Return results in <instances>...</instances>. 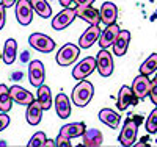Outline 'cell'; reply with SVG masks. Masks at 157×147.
Instances as JSON below:
<instances>
[{
	"label": "cell",
	"mask_w": 157,
	"mask_h": 147,
	"mask_svg": "<svg viewBox=\"0 0 157 147\" xmlns=\"http://www.w3.org/2000/svg\"><path fill=\"white\" fill-rule=\"evenodd\" d=\"M141 122V116H134L130 114L123 125V130L118 136V141H120L121 145L124 147H130L135 144V138H137V133H138V125Z\"/></svg>",
	"instance_id": "6da1fadb"
},
{
	"label": "cell",
	"mask_w": 157,
	"mask_h": 147,
	"mask_svg": "<svg viewBox=\"0 0 157 147\" xmlns=\"http://www.w3.org/2000/svg\"><path fill=\"white\" fill-rule=\"evenodd\" d=\"M93 96H94V86L88 80H80L77 86L72 89V103L83 108L91 102Z\"/></svg>",
	"instance_id": "7a4b0ae2"
},
{
	"label": "cell",
	"mask_w": 157,
	"mask_h": 147,
	"mask_svg": "<svg viewBox=\"0 0 157 147\" xmlns=\"http://www.w3.org/2000/svg\"><path fill=\"white\" fill-rule=\"evenodd\" d=\"M78 55H80V47L72 42H68L57 52L55 60L60 66H71L72 63L77 61Z\"/></svg>",
	"instance_id": "3957f363"
},
{
	"label": "cell",
	"mask_w": 157,
	"mask_h": 147,
	"mask_svg": "<svg viewBox=\"0 0 157 147\" xmlns=\"http://www.w3.org/2000/svg\"><path fill=\"white\" fill-rule=\"evenodd\" d=\"M29 44L35 50L41 52V53H50L55 50V42L50 36L44 33H32L29 38Z\"/></svg>",
	"instance_id": "277c9868"
},
{
	"label": "cell",
	"mask_w": 157,
	"mask_h": 147,
	"mask_svg": "<svg viewBox=\"0 0 157 147\" xmlns=\"http://www.w3.org/2000/svg\"><path fill=\"white\" fill-rule=\"evenodd\" d=\"M77 17V11H75V6H68L64 8L63 11H60L58 14L52 19V28L54 30H64L66 27H69L74 19Z\"/></svg>",
	"instance_id": "5b68a950"
},
{
	"label": "cell",
	"mask_w": 157,
	"mask_h": 147,
	"mask_svg": "<svg viewBox=\"0 0 157 147\" xmlns=\"http://www.w3.org/2000/svg\"><path fill=\"white\" fill-rule=\"evenodd\" d=\"M96 68H98L96 58H94V57H86L85 60H82V61L72 69V77L80 82V80H85L86 77H90L91 74L94 72Z\"/></svg>",
	"instance_id": "8992f818"
},
{
	"label": "cell",
	"mask_w": 157,
	"mask_h": 147,
	"mask_svg": "<svg viewBox=\"0 0 157 147\" xmlns=\"http://www.w3.org/2000/svg\"><path fill=\"white\" fill-rule=\"evenodd\" d=\"M16 19L21 25L27 27L33 20V6L30 3V0H17L16 2Z\"/></svg>",
	"instance_id": "52a82bcc"
},
{
	"label": "cell",
	"mask_w": 157,
	"mask_h": 147,
	"mask_svg": "<svg viewBox=\"0 0 157 147\" xmlns=\"http://www.w3.org/2000/svg\"><path fill=\"white\" fill-rule=\"evenodd\" d=\"M29 80H30V85L35 86V88H39L41 85H44L46 69H44V64L39 60L30 61V64H29Z\"/></svg>",
	"instance_id": "ba28073f"
},
{
	"label": "cell",
	"mask_w": 157,
	"mask_h": 147,
	"mask_svg": "<svg viewBox=\"0 0 157 147\" xmlns=\"http://www.w3.org/2000/svg\"><path fill=\"white\" fill-rule=\"evenodd\" d=\"M77 17H80L90 25H99L101 24V11L93 5H77Z\"/></svg>",
	"instance_id": "9c48e42d"
},
{
	"label": "cell",
	"mask_w": 157,
	"mask_h": 147,
	"mask_svg": "<svg viewBox=\"0 0 157 147\" xmlns=\"http://www.w3.org/2000/svg\"><path fill=\"white\" fill-rule=\"evenodd\" d=\"M120 31H121V28L116 22L110 24V25H105V28L101 31V36L98 39V44L101 46V49H109L110 46H113L118 35H120Z\"/></svg>",
	"instance_id": "30bf717a"
},
{
	"label": "cell",
	"mask_w": 157,
	"mask_h": 147,
	"mask_svg": "<svg viewBox=\"0 0 157 147\" xmlns=\"http://www.w3.org/2000/svg\"><path fill=\"white\" fill-rule=\"evenodd\" d=\"M96 64H98V72L102 77H110L113 74V58L107 49H102L98 53Z\"/></svg>",
	"instance_id": "8fae6325"
},
{
	"label": "cell",
	"mask_w": 157,
	"mask_h": 147,
	"mask_svg": "<svg viewBox=\"0 0 157 147\" xmlns=\"http://www.w3.org/2000/svg\"><path fill=\"white\" fill-rule=\"evenodd\" d=\"M137 103H138V99L134 94L132 86H121L120 92H118V102H116L118 110L124 111L130 105H137Z\"/></svg>",
	"instance_id": "7c38bea8"
},
{
	"label": "cell",
	"mask_w": 157,
	"mask_h": 147,
	"mask_svg": "<svg viewBox=\"0 0 157 147\" xmlns=\"http://www.w3.org/2000/svg\"><path fill=\"white\" fill-rule=\"evenodd\" d=\"M149 88H151V80L148 78V75L140 74L138 77H135L132 83V91L138 100H143L149 96Z\"/></svg>",
	"instance_id": "4fadbf2b"
},
{
	"label": "cell",
	"mask_w": 157,
	"mask_h": 147,
	"mask_svg": "<svg viewBox=\"0 0 157 147\" xmlns=\"http://www.w3.org/2000/svg\"><path fill=\"white\" fill-rule=\"evenodd\" d=\"M101 31L102 30L99 28V25H90L85 30V33L80 36V39H78V47L80 49H90L94 42H98Z\"/></svg>",
	"instance_id": "5bb4252c"
},
{
	"label": "cell",
	"mask_w": 157,
	"mask_h": 147,
	"mask_svg": "<svg viewBox=\"0 0 157 147\" xmlns=\"http://www.w3.org/2000/svg\"><path fill=\"white\" fill-rule=\"evenodd\" d=\"M54 105H55V111H57L60 119H68L71 116V99L66 94L58 92Z\"/></svg>",
	"instance_id": "9a60e30c"
},
{
	"label": "cell",
	"mask_w": 157,
	"mask_h": 147,
	"mask_svg": "<svg viewBox=\"0 0 157 147\" xmlns=\"http://www.w3.org/2000/svg\"><path fill=\"white\" fill-rule=\"evenodd\" d=\"M86 131V127H85V122H72V124H66L60 128V133L58 135L64 136V138H78V136H83Z\"/></svg>",
	"instance_id": "2e32d148"
},
{
	"label": "cell",
	"mask_w": 157,
	"mask_h": 147,
	"mask_svg": "<svg viewBox=\"0 0 157 147\" xmlns=\"http://www.w3.org/2000/svg\"><path fill=\"white\" fill-rule=\"evenodd\" d=\"M10 92H11V97H13V100H14V103H17V105L29 106L35 100L32 92H29L27 89H24L22 86H11Z\"/></svg>",
	"instance_id": "e0dca14e"
},
{
	"label": "cell",
	"mask_w": 157,
	"mask_h": 147,
	"mask_svg": "<svg viewBox=\"0 0 157 147\" xmlns=\"http://www.w3.org/2000/svg\"><path fill=\"white\" fill-rule=\"evenodd\" d=\"M129 42H130V31L129 30H121L120 35H118V38H116L115 44L112 46L113 47V55H116V57L126 55Z\"/></svg>",
	"instance_id": "ac0fdd59"
},
{
	"label": "cell",
	"mask_w": 157,
	"mask_h": 147,
	"mask_svg": "<svg viewBox=\"0 0 157 147\" xmlns=\"http://www.w3.org/2000/svg\"><path fill=\"white\" fill-rule=\"evenodd\" d=\"M98 117H99V121L102 124H105L110 128H118V125H120V122H121V116L118 114L116 111L110 110V108H102L99 111Z\"/></svg>",
	"instance_id": "d6986e66"
},
{
	"label": "cell",
	"mask_w": 157,
	"mask_h": 147,
	"mask_svg": "<svg viewBox=\"0 0 157 147\" xmlns=\"http://www.w3.org/2000/svg\"><path fill=\"white\" fill-rule=\"evenodd\" d=\"M43 106L38 100H33L29 106H27V113H25V117H27V122L30 125H38L41 122V117H43Z\"/></svg>",
	"instance_id": "ffe728a7"
},
{
	"label": "cell",
	"mask_w": 157,
	"mask_h": 147,
	"mask_svg": "<svg viewBox=\"0 0 157 147\" xmlns=\"http://www.w3.org/2000/svg\"><path fill=\"white\" fill-rule=\"evenodd\" d=\"M101 22H104L105 25H110V24H115L116 22V17H118V8L115 3L112 2H105L102 6H101Z\"/></svg>",
	"instance_id": "44dd1931"
},
{
	"label": "cell",
	"mask_w": 157,
	"mask_h": 147,
	"mask_svg": "<svg viewBox=\"0 0 157 147\" xmlns=\"http://www.w3.org/2000/svg\"><path fill=\"white\" fill-rule=\"evenodd\" d=\"M104 142V136L102 133L96 128H91L86 130L85 135H83V145L85 147H99Z\"/></svg>",
	"instance_id": "7402d4cb"
},
{
	"label": "cell",
	"mask_w": 157,
	"mask_h": 147,
	"mask_svg": "<svg viewBox=\"0 0 157 147\" xmlns=\"http://www.w3.org/2000/svg\"><path fill=\"white\" fill-rule=\"evenodd\" d=\"M36 100L41 103L44 111H49L50 110V106H52V92H50V88L47 85H41V86L38 88Z\"/></svg>",
	"instance_id": "603a6c76"
},
{
	"label": "cell",
	"mask_w": 157,
	"mask_h": 147,
	"mask_svg": "<svg viewBox=\"0 0 157 147\" xmlns=\"http://www.w3.org/2000/svg\"><path fill=\"white\" fill-rule=\"evenodd\" d=\"M16 55H17V42H16V39L10 38V39H6L5 47H3V61L10 66L14 63Z\"/></svg>",
	"instance_id": "cb8c5ba5"
},
{
	"label": "cell",
	"mask_w": 157,
	"mask_h": 147,
	"mask_svg": "<svg viewBox=\"0 0 157 147\" xmlns=\"http://www.w3.org/2000/svg\"><path fill=\"white\" fill-rule=\"evenodd\" d=\"M13 97H11V92L10 88L6 85H0V111L2 113H8L13 106Z\"/></svg>",
	"instance_id": "d4e9b609"
},
{
	"label": "cell",
	"mask_w": 157,
	"mask_h": 147,
	"mask_svg": "<svg viewBox=\"0 0 157 147\" xmlns=\"http://www.w3.org/2000/svg\"><path fill=\"white\" fill-rule=\"evenodd\" d=\"M30 3L35 9V13L39 16V17H50L52 16V6L49 5L47 0H30Z\"/></svg>",
	"instance_id": "484cf974"
},
{
	"label": "cell",
	"mask_w": 157,
	"mask_h": 147,
	"mask_svg": "<svg viewBox=\"0 0 157 147\" xmlns=\"http://www.w3.org/2000/svg\"><path fill=\"white\" fill-rule=\"evenodd\" d=\"M155 71H157V53H152V55H149L148 60H145V63L140 66V74L151 75Z\"/></svg>",
	"instance_id": "4316f807"
},
{
	"label": "cell",
	"mask_w": 157,
	"mask_h": 147,
	"mask_svg": "<svg viewBox=\"0 0 157 147\" xmlns=\"http://www.w3.org/2000/svg\"><path fill=\"white\" fill-rule=\"evenodd\" d=\"M145 127H146V131L148 133H155L157 131V106L151 111V114L148 116L146 122H145Z\"/></svg>",
	"instance_id": "83f0119b"
},
{
	"label": "cell",
	"mask_w": 157,
	"mask_h": 147,
	"mask_svg": "<svg viewBox=\"0 0 157 147\" xmlns=\"http://www.w3.org/2000/svg\"><path fill=\"white\" fill-rule=\"evenodd\" d=\"M47 141L46 135H44V131H38L35 133V135L32 136V139L29 141V147H44V142Z\"/></svg>",
	"instance_id": "f1b7e54d"
},
{
	"label": "cell",
	"mask_w": 157,
	"mask_h": 147,
	"mask_svg": "<svg viewBox=\"0 0 157 147\" xmlns=\"http://www.w3.org/2000/svg\"><path fill=\"white\" fill-rule=\"evenodd\" d=\"M149 99L152 100V103L157 106V80L151 82V88H149Z\"/></svg>",
	"instance_id": "f546056e"
},
{
	"label": "cell",
	"mask_w": 157,
	"mask_h": 147,
	"mask_svg": "<svg viewBox=\"0 0 157 147\" xmlns=\"http://www.w3.org/2000/svg\"><path fill=\"white\" fill-rule=\"evenodd\" d=\"M55 142H57V145H58V147H71V145H72L69 138H64V136H61V135H58V136H57Z\"/></svg>",
	"instance_id": "4dcf8cb0"
},
{
	"label": "cell",
	"mask_w": 157,
	"mask_h": 147,
	"mask_svg": "<svg viewBox=\"0 0 157 147\" xmlns=\"http://www.w3.org/2000/svg\"><path fill=\"white\" fill-rule=\"evenodd\" d=\"M8 125H10V116L6 113H2L0 114V131H3Z\"/></svg>",
	"instance_id": "1f68e13d"
},
{
	"label": "cell",
	"mask_w": 157,
	"mask_h": 147,
	"mask_svg": "<svg viewBox=\"0 0 157 147\" xmlns=\"http://www.w3.org/2000/svg\"><path fill=\"white\" fill-rule=\"evenodd\" d=\"M5 9H6V8H5V5H3L2 2H0V30H2L3 27H5V20H6V19H5V17H6Z\"/></svg>",
	"instance_id": "d6a6232c"
},
{
	"label": "cell",
	"mask_w": 157,
	"mask_h": 147,
	"mask_svg": "<svg viewBox=\"0 0 157 147\" xmlns=\"http://www.w3.org/2000/svg\"><path fill=\"white\" fill-rule=\"evenodd\" d=\"M75 5H93L94 0H72Z\"/></svg>",
	"instance_id": "836d02e7"
},
{
	"label": "cell",
	"mask_w": 157,
	"mask_h": 147,
	"mask_svg": "<svg viewBox=\"0 0 157 147\" xmlns=\"http://www.w3.org/2000/svg\"><path fill=\"white\" fill-rule=\"evenodd\" d=\"M0 2L5 5V8H10V6H13V5H16L17 0H0Z\"/></svg>",
	"instance_id": "e575fe53"
},
{
	"label": "cell",
	"mask_w": 157,
	"mask_h": 147,
	"mask_svg": "<svg viewBox=\"0 0 157 147\" xmlns=\"http://www.w3.org/2000/svg\"><path fill=\"white\" fill-rule=\"evenodd\" d=\"M71 3H72V0H60V5H61V6H64V8L71 6Z\"/></svg>",
	"instance_id": "d590c367"
},
{
	"label": "cell",
	"mask_w": 157,
	"mask_h": 147,
	"mask_svg": "<svg viewBox=\"0 0 157 147\" xmlns=\"http://www.w3.org/2000/svg\"><path fill=\"white\" fill-rule=\"evenodd\" d=\"M52 145H57V142H55L54 139H47V141L44 142V147H52Z\"/></svg>",
	"instance_id": "8d00e7d4"
},
{
	"label": "cell",
	"mask_w": 157,
	"mask_h": 147,
	"mask_svg": "<svg viewBox=\"0 0 157 147\" xmlns=\"http://www.w3.org/2000/svg\"><path fill=\"white\" fill-rule=\"evenodd\" d=\"M154 80H157V74H155V77H154Z\"/></svg>",
	"instance_id": "74e56055"
}]
</instances>
